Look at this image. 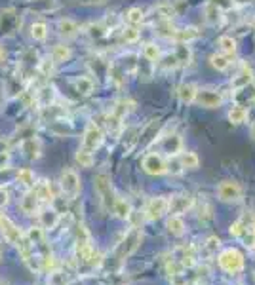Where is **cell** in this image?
Wrapping results in <instances>:
<instances>
[{
    "label": "cell",
    "mask_w": 255,
    "mask_h": 285,
    "mask_svg": "<svg viewBox=\"0 0 255 285\" xmlns=\"http://www.w3.org/2000/svg\"><path fill=\"white\" fill-rule=\"evenodd\" d=\"M143 240V234L139 228H132L130 232L124 236V240L114 247V253H113V259L116 263H122V261H126L128 257H132L137 251L139 247V243Z\"/></svg>",
    "instance_id": "1"
},
{
    "label": "cell",
    "mask_w": 255,
    "mask_h": 285,
    "mask_svg": "<svg viewBox=\"0 0 255 285\" xmlns=\"http://www.w3.org/2000/svg\"><path fill=\"white\" fill-rule=\"evenodd\" d=\"M219 266L229 274H238L244 268V257L238 249L234 247L223 249L221 255H219Z\"/></svg>",
    "instance_id": "2"
},
{
    "label": "cell",
    "mask_w": 255,
    "mask_h": 285,
    "mask_svg": "<svg viewBox=\"0 0 255 285\" xmlns=\"http://www.w3.org/2000/svg\"><path fill=\"white\" fill-rule=\"evenodd\" d=\"M93 187H95V192H98L99 200L103 203V207H105V209H111V205H113V202H114L111 177H109L107 173H98L95 179H93Z\"/></svg>",
    "instance_id": "3"
},
{
    "label": "cell",
    "mask_w": 255,
    "mask_h": 285,
    "mask_svg": "<svg viewBox=\"0 0 255 285\" xmlns=\"http://www.w3.org/2000/svg\"><path fill=\"white\" fill-rule=\"evenodd\" d=\"M59 187L63 194L69 198H76L80 192V177L76 175L75 169H63L59 177Z\"/></svg>",
    "instance_id": "4"
},
{
    "label": "cell",
    "mask_w": 255,
    "mask_h": 285,
    "mask_svg": "<svg viewBox=\"0 0 255 285\" xmlns=\"http://www.w3.org/2000/svg\"><path fill=\"white\" fill-rule=\"evenodd\" d=\"M103 142V131L98 124H88V128L84 131V139H82V149L88 150V152H95V150L101 147Z\"/></svg>",
    "instance_id": "5"
},
{
    "label": "cell",
    "mask_w": 255,
    "mask_h": 285,
    "mask_svg": "<svg viewBox=\"0 0 255 285\" xmlns=\"http://www.w3.org/2000/svg\"><path fill=\"white\" fill-rule=\"evenodd\" d=\"M166 213H168V198H164V196L150 198L145 205V219L147 221H158L160 217H164Z\"/></svg>",
    "instance_id": "6"
},
{
    "label": "cell",
    "mask_w": 255,
    "mask_h": 285,
    "mask_svg": "<svg viewBox=\"0 0 255 285\" xmlns=\"http://www.w3.org/2000/svg\"><path fill=\"white\" fill-rule=\"evenodd\" d=\"M143 169L149 173V175H164L168 171V162L164 160L162 154L156 152H150L143 158Z\"/></svg>",
    "instance_id": "7"
},
{
    "label": "cell",
    "mask_w": 255,
    "mask_h": 285,
    "mask_svg": "<svg viewBox=\"0 0 255 285\" xmlns=\"http://www.w3.org/2000/svg\"><path fill=\"white\" fill-rule=\"evenodd\" d=\"M217 196L221 202H238L242 198V187L236 181H223L217 188Z\"/></svg>",
    "instance_id": "8"
},
{
    "label": "cell",
    "mask_w": 255,
    "mask_h": 285,
    "mask_svg": "<svg viewBox=\"0 0 255 285\" xmlns=\"http://www.w3.org/2000/svg\"><path fill=\"white\" fill-rule=\"evenodd\" d=\"M195 103L200 106H206V109H219L223 105V95L213 90H198L196 91Z\"/></svg>",
    "instance_id": "9"
},
{
    "label": "cell",
    "mask_w": 255,
    "mask_h": 285,
    "mask_svg": "<svg viewBox=\"0 0 255 285\" xmlns=\"http://www.w3.org/2000/svg\"><path fill=\"white\" fill-rule=\"evenodd\" d=\"M193 196L188 194H177L173 196L172 200H168V213L170 215H183V213H187L190 207H193Z\"/></svg>",
    "instance_id": "10"
},
{
    "label": "cell",
    "mask_w": 255,
    "mask_h": 285,
    "mask_svg": "<svg viewBox=\"0 0 255 285\" xmlns=\"http://www.w3.org/2000/svg\"><path fill=\"white\" fill-rule=\"evenodd\" d=\"M0 230L4 234V238H6L10 243H14V245L19 243V240H21V236H23L21 228L17 225H14V223H12L6 215H2V213H0Z\"/></svg>",
    "instance_id": "11"
},
{
    "label": "cell",
    "mask_w": 255,
    "mask_h": 285,
    "mask_svg": "<svg viewBox=\"0 0 255 285\" xmlns=\"http://www.w3.org/2000/svg\"><path fill=\"white\" fill-rule=\"evenodd\" d=\"M173 259L181 263L185 268H190V266H195V251L190 245H179V247L175 249V253H173Z\"/></svg>",
    "instance_id": "12"
},
{
    "label": "cell",
    "mask_w": 255,
    "mask_h": 285,
    "mask_svg": "<svg viewBox=\"0 0 255 285\" xmlns=\"http://www.w3.org/2000/svg\"><path fill=\"white\" fill-rule=\"evenodd\" d=\"M251 82H253V70L249 67H242L240 73L233 78L231 86H233V90H244V88H248Z\"/></svg>",
    "instance_id": "13"
},
{
    "label": "cell",
    "mask_w": 255,
    "mask_h": 285,
    "mask_svg": "<svg viewBox=\"0 0 255 285\" xmlns=\"http://www.w3.org/2000/svg\"><path fill=\"white\" fill-rule=\"evenodd\" d=\"M57 30H59V34L63 38H75L76 34H78L80 27H78V23L73 21V19H61V21L57 23Z\"/></svg>",
    "instance_id": "14"
},
{
    "label": "cell",
    "mask_w": 255,
    "mask_h": 285,
    "mask_svg": "<svg viewBox=\"0 0 255 285\" xmlns=\"http://www.w3.org/2000/svg\"><path fill=\"white\" fill-rule=\"evenodd\" d=\"M196 88L195 84H181L179 88H177V97H179L181 103H195V97H196Z\"/></svg>",
    "instance_id": "15"
},
{
    "label": "cell",
    "mask_w": 255,
    "mask_h": 285,
    "mask_svg": "<svg viewBox=\"0 0 255 285\" xmlns=\"http://www.w3.org/2000/svg\"><path fill=\"white\" fill-rule=\"evenodd\" d=\"M38 202H40V200H38V196L35 194V190H29L21 200V211L25 215H33V213L38 209Z\"/></svg>",
    "instance_id": "16"
},
{
    "label": "cell",
    "mask_w": 255,
    "mask_h": 285,
    "mask_svg": "<svg viewBox=\"0 0 255 285\" xmlns=\"http://www.w3.org/2000/svg\"><path fill=\"white\" fill-rule=\"evenodd\" d=\"M113 211L118 219H130V215H132V203L124 200V198H114Z\"/></svg>",
    "instance_id": "17"
},
{
    "label": "cell",
    "mask_w": 255,
    "mask_h": 285,
    "mask_svg": "<svg viewBox=\"0 0 255 285\" xmlns=\"http://www.w3.org/2000/svg\"><path fill=\"white\" fill-rule=\"evenodd\" d=\"M59 223V211L57 209H44L40 213V226L42 228H53Z\"/></svg>",
    "instance_id": "18"
},
{
    "label": "cell",
    "mask_w": 255,
    "mask_h": 285,
    "mask_svg": "<svg viewBox=\"0 0 255 285\" xmlns=\"http://www.w3.org/2000/svg\"><path fill=\"white\" fill-rule=\"evenodd\" d=\"M200 37V32L196 27H187V29H181V30H175V34H173V40H177V42H183V44H188V42H193L196 38Z\"/></svg>",
    "instance_id": "19"
},
{
    "label": "cell",
    "mask_w": 255,
    "mask_h": 285,
    "mask_svg": "<svg viewBox=\"0 0 255 285\" xmlns=\"http://www.w3.org/2000/svg\"><path fill=\"white\" fill-rule=\"evenodd\" d=\"M166 226H168V232L172 236H183L185 234V223H183L181 215H170Z\"/></svg>",
    "instance_id": "20"
},
{
    "label": "cell",
    "mask_w": 255,
    "mask_h": 285,
    "mask_svg": "<svg viewBox=\"0 0 255 285\" xmlns=\"http://www.w3.org/2000/svg\"><path fill=\"white\" fill-rule=\"evenodd\" d=\"M23 150H25V156L29 158V160H37L40 156V141L38 139H27V141L23 142Z\"/></svg>",
    "instance_id": "21"
},
{
    "label": "cell",
    "mask_w": 255,
    "mask_h": 285,
    "mask_svg": "<svg viewBox=\"0 0 255 285\" xmlns=\"http://www.w3.org/2000/svg\"><path fill=\"white\" fill-rule=\"evenodd\" d=\"M181 147H183V141H181V137L175 135V133L164 139V150L168 152V154H172V156L173 154H179Z\"/></svg>",
    "instance_id": "22"
},
{
    "label": "cell",
    "mask_w": 255,
    "mask_h": 285,
    "mask_svg": "<svg viewBox=\"0 0 255 285\" xmlns=\"http://www.w3.org/2000/svg\"><path fill=\"white\" fill-rule=\"evenodd\" d=\"M71 59V48L65 44H57L52 52V61L53 63H65Z\"/></svg>",
    "instance_id": "23"
},
{
    "label": "cell",
    "mask_w": 255,
    "mask_h": 285,
    "mask_svg": "<svg viewBox=\"0 0 255 285\" xmlns=\"http://www.w3.org/2000/svg\"><path fill=\"white\" fill-rule=\"evenodd\" d=\"M35 194L38 196V200H46V202H52L53 200V194H52V188H50V183H35Z\"/></svg>",
    "instance_id": "24"
},
{
    "label": "cell",
    "mask_w": 255,
    "mask_h": 285,
    "mask_svg": "<svg viewBox=\"0 0 255 285\" xmlns=\"http://www.w3.org/2000/svg\"><path fill=\"white\" fill-rule=\"evenodd\" d=\"M246 118H248V111H246L244 106L236 105L229 111V120L233 122V124H236V126H238V124H244Z\"/></svg>",
    "instance_id": "25"
},
{
    "label": "cell",
    "mask_w": 255,
    "mask_h": 285,
    "mask_svg": "<svg viewBox=\"0 0 255 285\" xmlns=\"http://www.w3.org/2000/svg\"><path fill=\"white\" fill-rule=\"evenodd\" d=\"M179 164H181V167H185V169H198L200 160H198V156H196L195 152H183L179 158Z\"/></svg>",
    "instance_id": "26"
},
{
    "label": "cell",
    "mask_w": 255,
    "mask_h": 285,
    "mask_svg": "<svg viewBox=\"0 0 255 285\" xmlns=\"http://www.w3.org/2000/svg\"><path fill=\"white\" fill-rule=\"evenodd\" d=\"M154 14H158V19H162V21H172L175 17V8L172 4H158Z\"/></svg>",
    "instance_id": "27"
},
{
    "label": "cell",
    "mask_w": 255,
    "mask_h": 285,
    "mask_svg": "<svg viewBox=\"0 0 255 285\" xmlns=\"http://www.w3.org/2000/svg\"><path fill=\"white\" fill-rule=\"evenodd\" d=\"M30 37L35 38V40H38V42L46 40V37H48V25H46L44 21L33 23V27H30Z\"/></svg>",
    "instance_id": "28"
},
{
    "label": "cell",
    "mask_w": 255,
    "mask_h": 285,
    "mask_svg": "<svg viewBox=\"0 0 255 285\" xmlns=\"http://www.w3.org/2000/svg\"><path fill=\"white\" fill-rule=\"evenodd\" d=\"M204 14H206V21L211 23V25H217L221 21V17H223V10H219L217 6H213V4H208L206 10H204Z\"/></svg>",
    "instance_id": "29"
},
{
    "label": "cell",
    "mask_w": 255,
    "mask_h": 285,
    "mask_svg": "<svg viewBox=\"0 0 255 285\" xmlns=\"http://www.w3.org/2000/svg\"><path fill=\"white\" fill-rule=\"evenodd\" d=\"M143 55H145V59L150 61V63H156L160 59V48H158L154 42H149V44L143 46Z\"/></svg>",
    "instance_id": "30"
},
{
    "label": "cell",
    "mask_w": 255,
    "mask_h": 285,
    "mask_svg": "<svg viewBox=\"0 0 255 285\" xmlns=\"http://www.w3.org/2000/svg\"><path fill=\"white\" fill-rule=\"evenodd\" d=\"M210 65L215 68V70H227L229 65H231V61H229V57L223 55V53H213L210 57Z\"/></svg>",
    "instance_id": "31"
},
{
    "label": "cell",
    "mask_w": 255,
    "mask_h": 285,
    "mask_svg": "<svg viewBox=\"0 0 255 285\" xmlns=\"http://www.w3.org/2000/svg\"><path fill=\"white\" fill-rule=\"evenodd\" d=\"M17 181L21 183L23 187H27V188H33L35 187V181H37V177H35V173L30 171V169H19L17 171Z\"/></svg>",
    "instance_id": "32"
},
{
    "label": "cell",
    "mask_w": 255,
    "mask_h": 285,
    "mask_svg": "<svg viewBox=\"0 0 255 285\" xmlns=\"http://www.w3.org/2000/svg\"><path fill=\"white\" fill-rule=\"evenodd\" d=\"M75 88L78 93H82V95H88L93 91V82H91V78H86V76H80L78 80H75Z\"/></svg>",
    "instance_id": "33"
},
{
    "label": "cell",
    "mask_w": 255,
    "mask_h": 285,
    "mask_svg": "<svg viewBox=\"0 0 255 285\" xmlns=\"http://www.w3.org/2000/svg\"><path fill=\"white\" fill-rule=\"evenodd\" d=\"M143 19H145V15H143V10L141 8H130L126 12V21L130 25H141Z\"/></svg>",
    "instance_id": "34"
},
{
    "label": "cell",
    "mask_w": 255,
    "mask_h": 285,
    "mask_svg": "<svg viewBox=\"0 0 255 285\" xmlns=\"http://www.w3.org/2000/svg\"><path fill=\"white\" fill-rule=\"evenodd\" d=\"M175 57H177V61H179V65H187V63H190V50H188V46L179 42L177 48H175Z\"/></svg>",
    "instance_id": "35"
},
{
    "label": "cell",
    "mask_w": 255,
    "mask_h": 285,
    "mask_svg": "<svg viewBox=\"0 0 255 285\" xmlns=\"http://www.w3.org/2000/svg\"><path fill=\"white\" fill-rule=\"evenodd\" d=\"M219 48L223 50L225 53H229V55H233V53H236V40H234L233 37H221L219 38Z\"/></svg>",
    "instance_id": "36"
},
{
    "label": "cell",
    "mask_w": 255,
    "mask_h": 285,
    "mask_svg": "<svg viewBox=\"0 0 255 285\" xmlns=\"http://www.w3.org/2000/svg\"><path fill=\"white\" fill-rule=\"evenodd\" d=\"M76 164L80 165V167H91L93 165V154L88 152V150L80 149L76 152Z\"/></svg>",
    "instance_id": "37"
},
{
    "label": "cell",
    "mask_w": 255,
    "mask_h": 285,
    "mask_svg": "<svg viewBox=\"0 0 255 285\" xmlns=\"http://www.w3.org/2000/svg\"><path fill=\"white\" fill-rule=\"evenodd\" d=\"M25 236L29 238L30 243H42L44 241V228L42 226H33Z\"/></svg>",
    "instance_id": "38"
},
{
    "label": "cell",
    "mask_w": 255,
    "mask_h": 285,
    "mask_svg": "<svg viewBox=\"0 0 255 285\" xmlns=\"http://www.w3.org/2000/svg\"><path fill=\"white\" fill-rule=\"evenodd\" d=\"M88 29H90L88 34H90L91 38H103L107 34V27L103 23H91Z\"/></svg>",
    "instance_id": "39"
},
{
    "label": "cell",
    "mask_w": 255,
    "mask_h": 285,
    "mask_svg": "<svg viewBox=\"0 0 255 285\" xmlns=\"http://www.w3.org/2000/svg\"><path fill=\"white\" fill-rule=\"evenodd\" d=\"M204 247H206V253H208V255H213V253H217V249L221 247V240H219L217 236H211V238H208Z\"/></svg>",
    "instance_id": "40"
},
{
    "label": "cell",
    "mask_w": 255,
    "mask_h": 285,
    "mask_svg": "<svg viewBox=\"0 0 255 285\" xmlns=\"http://www.w3.org/2000/svg\"><path fill=\"white\" fill-rule=\"evenodd\" d=\"M183 270H185V266H183L181 263H177L175 259L168 261V264H166V272H168L170 276H175V274H183Z\"/></svg>",
    "instance_id": "41"
},
{
    "label": "cell",
    "mask_w": 255,
    "mask_h": 285,
    "mask_svg": "<svg viewBox=\"0 0 255 285\" xmlns=\"http://www.w3.org/2000/svg\"><path fill=\"white\" fill-rule=\"evenodd\" d=\"M50 285H67V276L59 270L50 272Z\"/></svg>",
    "instance_id": "42"
},
{
    "label": "cell",
    "mask_w": 255,
    "mask_h": 285,
    "mask_svg": "<svg viewBox=\"0 0 255 285\" xmlns=\"http://www.w3.org/2000/svg\"><path fill=\"white\" fill-rule=\"evenodd\" d=\"M122 38H124V42H130V44H134L139 40V30L135 29V27H128L124 32H122Z\"/></svg>",
    "instance_id": "43"
},
{
    "label": "cell",
    "mask_w": 255,
    "mask_h": 285,
    "mask_svg": "<svg viewBox=\"0 0 255 285\" xmlns=\"http://www.w3.org/2000/svg\"><path fill=\"white\" fill-rule=\"evenodd\" d=\"M229 232H231V236H234V238H240L242 232H244V219L234 221L233 225H231V228H229Z\"/></svg>",
    "instance_id": "44"
},
{
    "label": "cell",
    "mask_w": 255,
    "mask_h": 285,
    "mask_svg": "<svg viewBox=\"0 0 255 285\" xmlns=\"http://www.w3.org/2000/svg\"><path fill=\"white\" fill-rule=\"evenodd\" d=\"M179 65V61H177V57H175V53H170V55H166L164 57V63H162V68H166V70H170V68H175Z\"/></svg>",
    "instance_id": "45"
},
{
    "label": "cell",
    "mask_w": 255,
    "mask_h": 285,
    "mask_svg": "<svg viewBox=\"0 0 255 285\" xmlns=\"http://www.w3.org/2000/svg\"><path fill=\"white\" fill-rule=\"evenodd\" d=\"M10 202V194H8V188L0 187V209H4Z\"/></svg>",
    "instance_id": "46"
},
{
    "label": "cell",
    "mask_w": 255,
    "mask_h": 285,
    "mask_svg": "<svg viewBox=\"0 0 255 285\" xmlns=\"http://www.w3.org/2000/svg\"><path fill=\"white\" fill-rule=\"evenodd\" d=\"M210 4L217 6L219 10H229V8L233 6V0H210Z\"/></svg>",
    "instance_id": "47"
},
{
    "label": "cell",
    "mask_w": 255,
    "mask_h": 285,
    "mask_svg": "<svg viewBox=\"0 0 255 285\" xmlns=\"http://www.w3.org/2000/svg\"><path fill=\"white\" fill-rule=\"evenodd\" d=\"M172 278V285H187V279L183 274H175V276H170Z\"/></svg>",
    "instance_id": "48"
},
{
    "label": "cell",
    "mask_w": 255,
    "mask_h": 285,
    "mask_svg": "<svg viewBox=\"0 0 255 285\" xmlns=\"http://www.w3.org/2000/svg\"><path fill=\"white\" fill-rule=\"evenodd\" d=\"M42 261H44V268H50V270H52V268H53V257L52 255H46Z\"/></svg>",
    "instance_id": "49"
},
{
    "label": "cell",
    "mask_w": 255,
    "mask_h": 285,
    "mask_svg": "<svg viewBox=\"0 0 255 285\" xmlns=\"http://www.w3.org/2000/svg\"><path fill=\"white\" fill-rule=\"evenodd\" d=\"M255 0H233V4H251Z\"/></svg>",
    "instance_id": "50"
},
{
    "label": "cell",
    "mask_w": 255,
    "mask_h": 285,
    "mask_svg": "<svg viewBox=\"0 0 255 285\" xmlns=\"http://www.w3.org/2000/svg\"><path fill=\"white\" fill-rule=\"evenodd\" d=\"M84 2H86V4H103L105 0H84Z\"/></svg>",
    "instance_id": "51"
},
{
    "label": "cell",
    "mask_w": 255,
    "mask_h": 285,
    "mask_svg": "<svg viewBox=\"0 0 255 285\" xmlns=\"http://www.w3.org/2000/svg\"><path fill=\"white\" fill-rule=\"evenodd\" d=\"M2 61H4V50L0 48V63H2Z\"/></svg>",
    "instance_id": "52"
},
{
    "label": "cell",
    "mask_w": 255,
    "mask_h": 285,
    "mask_svg": "<svg viewBox=\"0 0 255 285\" xmlns=\"http://www.w3.org/2000/svg\"><path fill=\"white\" fill-rule=\"evenodd\" d=\"M251 133H253V137H255V124H253V129H251Z\"/></svg>",
    "instance_id": "53"
},
{
    "label": "cell",
    "mask_w": 255,
    "mask_h": 285,
    "mask_svg": "<svg viewBox=\"0 0 255 285\" xmlns=\"http://www.w3.org/2000/svg\"><path fill=\"white\" fill-rule=\"evenodd\" d=\"M251 27H253V30H255V19H253V23H251Z\"/></svg>",
    "instance_id": "54"
}]
</instances>
